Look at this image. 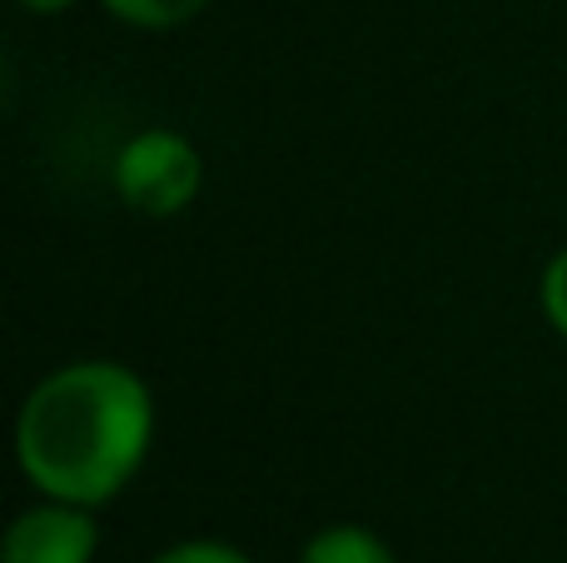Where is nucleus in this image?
<instances>
[{
	"label": "nucleus",
	"instance_id": "6",
	"mask_svg": "<svg viewBox=\"0 0 567 563\" xmlns=\"http://www.w3.org/2000/svg\"><path fill=\"white\" fill-rule=\"evenodd\" d=\"M538 305H543V319L553 325V335H563V339H567V245L548 259V265H543Z\"/></svg>",
	"mask_w": 567,
	"mask_h": 563
},
{
	"label": "nucleus",
	"instance_id": "1",
	"mask_svg": "<svg viewBox=\"0 0 567 563\" xmlns=\"http://www.w3.org/2000/svg\"><path fill=\"white\" fill-rule=\"evenodd\" d=\"M159 409L120 359H70L30 385L16 414V464L40 499L105 509L155 449Z\"/></svg>",
	"mask_w": 567,
	"mask_h": 563
},
{
	"label": "nucleus",
	"instance_id": "2",
	"mask_svg": "<svg viewBox=\"0 0 567 563\" xmlns=\"http://www.w3.org/2000/svg\"><path fill=\"white\" fill-rule=\"evenodd\" d=\"M120 199H125L135 215L150 219H169L185 215L195 205V195L205 190V155L189 135L169 125H150L120 145L115 165H110Z\"/></svg>",
	"mask_w": 567,
	"mask_h": 563
},
{
	"label": "nucleus",
	"instance_id": "7",
	"mask_svg": "<svg viewBox=\"0 0 567 563\" xmlns=\"http://www.w3.org/2000/svg\"><path fill=\"white\" fill-rule=\"evenodd\" d=\"M150 563H255L245 549L225 544V539H179V544L159 549Z\"/></svg>",
	"mask_w": 567,
	"mask_h": 563
},
{
	"label": "nucleus",
	"instance_id": "8",
	"mask_svg": "<svg viewBox=\"0 0 567 563\" xmlns=\"http://www.w3.org/2000/svg\"><path fill=\"white\" fill-rule=\"evenodd\" d=\"M70 6H80V0H20V10H30V16H65Z\"/></svg>",
	"mask_w": 567,
	"mask_h": 563
},
{
	"label": "nucleus",
	"instance_id": "3",
	"mask_svg": "<svg viewBox=\"0 0 567 563\" xmlns=\"http://www.w3.org/2000/svg\"><path fill=\"white\" fill-rule=\"evenodd\" d=\"M100 554V524L95 509L40 499L20 509L0 539V563H95Z\"/></svg>",
	"mask_w": 567,
	"mask_h": 563
},
{
	"label": "nucleus",
	"instance_id": "4",
	"mask_svg": "<svg viewBox=\"0 0 567 563\" xmlns=\"http://www.w3.org/2000/svg\"><path fill=\"white\" fill-rule=\"evenodd\" d=\"M299 563H399V554L369 524H329L303 539Z\"/></svg>",
	"mask_w": 567,
	"mask_h": 563
},
{
	"label": "nucleus",
	"instance_id": "5",
	"mask_svg": "<svg viewBox=\"0 0 567 563\" xmlns=\"http://www.w3.org/2000/svg\"><path fill=\"white\" fill-rule=\"evenodd\" d=\"M100 6L130 30H179L195 16H205L209 0H100Z\"/></svg>",
	"mask_w": 567,
	"mask_h": 563
}]
</instances>
